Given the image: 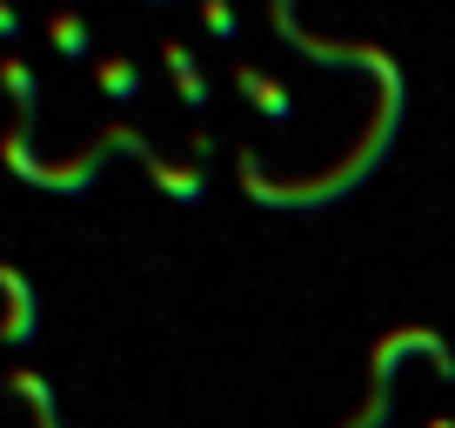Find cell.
I'll return each mask as SVG.
<instances>
[{
  "label": "cell",
  "instance_id": "cell-9",
  "mask_svg": "<svg viewBox=\"0 0 455 428\" xmlns=\"http://www.w3.org/2000/svg\"><path fill=\"white\" fill-rule=\"evenodd\" d=\"M148 7H168V0H148Z\"/></svg>",
  "mask_w": 455,
  "mask_h": 428
},
{
  "label": "cell",
  "instance_id": "cell-1",
  "mask_svg": "<svg viewBox=\"0 0 455 428\" xmlns=\"http://www.w3.org/2000/svg\"><path fill=\"white\" fill-rule=\"evenodd\" d=\"M235 87L255 100V115H261V121H282V128L295 121V94H288L275 74H261V67H248V60H235Z\"/></svg>",
  "mask_w": 455,
  "mask_h": 428
},
{
  "label": "cell",
  "instance_id": "cell-2",
  "mask_svg": "<svg viewBox=\"0 0 455 428\" xmlns=\"http://www.w3.org/2000/svg\"><path fill=\"white\" fill-rule=\"evenodd\" d=\"M161 67H168V81H174V94H181V107H188V115H208V81H201L195 47L161 41Z\"/></svg>",
  "mask_w": 455,
  "mask_h": 428
},
{
  "label": "cell",
  "instance_id": "cell-5",
  "mask_svg": "<svg viewBox=\"0 0 455 428\" xmlns=\"http://www.w3.org/2000/svg\"><path fill=\"white\" fill-rule=\"evenodd\" d=\"M100 94L108 100H141V67H134V60H121V54H100Z\"/></svg>",
  "mask_w": 455,
  "mask_h": 428
},
{
  "label": "cell",
  "instance_id": "cell-6",
  "mask_svg": "<svg viewBox=\"0 0 455 428\" xmlns=\"http://www.w3.org/2000/svg\"><path fill=\"white\" fill-rule=\"evenodd\" d=\"M148 174H155V187H161V194H174V201H201V174H195V168H174V161L161 155Z\"/></svg>",
  "mask_w": 455,
  "mask_h": 428
},
{
  "label": "cell",
  "instance_id": "cell-4",
  "mask_svg": "<svg viewBox=\"0 0 455 428\" xmlns=\"http://www.w3.org/2000/svg\"><path fill=\"white\" fill-rule=\"evenodd\" d=\"M0 87L20 100V121H41V81H34V67L20 54H0Z\"/></svg>",
  "mask_w": 455,
  "mask_h": 428
},
{
  "label": "cell",
  "instance_id": "cell-7",
  "mask_svg": "<svg viewBox=\"0 0 455 428\" xmlns=\"http://www.w3.org/2000/svg\"><path fill=\"white\" fill-rule=\"evenodd\" d=\"M201 14H208V34L214 41H242V14H235V7H228V0H201Z\"/></svg>",
  "mask_w": 455,
  "mask_h": 428
},
{
  "label": "cell",
  "instance_id": "cell-8",
  "mask_svg": "<svg viewBox=\"0 0 455 428\" xmlns=\"http://www.w3.org/2000/svg\"><path fill=\"white\" fill-rule=\"evenodd\" d=\"M20 34H28V20H20V7H7V0H0V41H20Z\"/></svg>",
  "mask_w": 455,
  "mask_h": 428
},
{
  "label": "cell",
  "instance_id": "cell-3",
  "mask_svg": "<svg viewBox=\"0 0 455 428\" xmlns=\"http://www.w3.org/2000/svg\"><path fill=\"white\" fill-rule=\"evenodd\" d=\"M47 41H54V54L68 60H94V28H87L81 14H68V7H54V14H47Z\"/></svg>",
  "mask_w": 455,
  "mask_h": 428
}]
</instances>
